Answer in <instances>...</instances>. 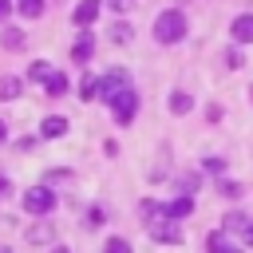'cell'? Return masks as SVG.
I'll return each instance as SVG.
<instances>
[{
	"mask_svg": "<svg viewBox=\"0 0 253 253\" xmlns=\"http://www.w3.org/2000/svg\"><path fill=\"white\" fill-rule=\"evenodd\" d=\"M111 4H115L119 12H126V8H130V0H111Z\"/></svg>",
	"mask_w": 253,
	"mask_h": 253,
	"instance_id": "27",
	"label": "cell"
},
{
	"mask_svg": "<svg viewBox=\"0 0 253 253\" xmlns=\"http://www.w3.org/2000/svg\"><path fill=\"white\" fill-rule=\"evenodd\" d=\"M217 194H225V198H241V182H221V178H217Z\"/></svg>",
	"mask_w": 253,
	"mask_h": 253,
	"instance_id": "19",
	"label": "cell"
},
{
	"mask_svg": "<svg viewBox=\"0 0 253 253\" xmlns=\"http://www.w3.org/2000/svg\"><path fill=\"white\" fill-rule=\"evenodd\" d=\"M146 229H150L154 241H166V245H178V241H182V229H178L174 221H150Z\"/></svg>",
	"mask_w": 253,
	"mask_h": 253,
	"instance_id": "4",
	"label": "cell"
},
{
	"mask_svg": "<svg viewBox=\"0 0 253 253\" xmlns=\"http://www.w3.org/2000/svg\"><path fill=\"white\" fill-rule=\"evenodd\" d=\"M43 91H47L51 99H55V95H63V91H67V75H63V71H51V75L43 79Z\"/></svg>",
	"mask_w": 253,
	"mask_h": 253,
	"instance_id": "11",
	"label": "cell"
},
{
	"mask_svg": "<svg viewBox=\"0 0 253 253\" xmlns=\"http://www.w3.org/2000/svg\"><path fill=\"white\" fill-rule=\"evenodd\" d=\"M245 241H249V245H253V225H245Z\"/></svg>",
	"mask_w": 253,
	"mask_h": 253,
	"instance_id": "30",
	"label": "cell"
},
{
	"mask_svg": "<svg viewBox=\"0 0 253 253\" xmlns=\"http://www.w3.org/2000/svg\"><path fill=\"white\" fill-rule=\"evenodd\" d=\"M16 8L28 16V20H36V16H43V0H16Z\"/></svg>",
	"mask_w": 253,
	"mask_h": 253,
	"instance_id": "14",
	"label": "cell"
},
{
	"mask_svg": "<svg viewBox=\"0 0 253 253\" xmlns=\"http://www.w3.org/2000/svg\"><path fill=\"white\" fill-rule=\"evenodd\" d=\"M241 63H245V59H241V51H237V47H229V51H225V67H233V71H237Z\"/></svg>",
	"mask_w": 253,
	"mask_h": 253,
	"instance_id": "22",
	"label": "cell"
},
{
	"mask_svg": "<svg viewBox=\"0 0 253 253\" xmlns=\"http://www.w3.org/2000/svg\"><path fill=\"white\" fill-rule=\"evenodd\" d=\"M210 253H237V249H233L221 233H210Z\"/></svg>",
	"mask_w": 253,
	"mask_h": 253,
	"instance_id": "17",
	"label": "cell"
},
{
	"mask_svg": "<svg viewBox=\"0 0 253 253\" xmlns=\"http://www.w3.org/2000/svg\"><path fill=\"white\" fill-rule=\"evenodd\" d=\"M16 95H20V79L16 75H4L0 79V99H16Z\"/></svg>",
	"mask_w": 253,
	"mask_h": 253,
	"instance_id": "13",
	"label": "cell"
},
{
	"mask_svg": "<svg viewBox=\"0 0 253 253\" xmlns=\"http://www.w3.org/2000/svg\"><path fill=\"white\" fill-rule=\"evenodd\" d=\"M8 190H12V182H8V178H0V198H4Z\"/></svg>",
	"mask_w": 253,
	"mask_h": 253,
	"instance_id": "28",
	"label": "cell"
},
{
	"mask_svg": "<svg viewBox=\"0 0 253 253\" xmlns=\"http://www.w3.org/2000/svg\"><path fill=\"white\" fill-rule=\"evenodd\" d=\"M0 40H4V47H12V51H16V47H24V32H20V28H4V36H0Z\"/></svg>",
	"mask_w": 253,
	"mask_h": 253,
	"instance_id": "15",
	"label": "cell"
},
{
	"mask_svg": "<svg viewBox=\"0 0 253 253\" xmlns=\"http://www.w3.org/2000/svg\"><path fill=\"white\" fill-rule=\"evenodd\" d=\"M4 142H8V126L0 123V146H4Z\"/></svg>",
	"mask_w": 253,
	"mask_h": 253,
	"instance_id": "29",
	"label": "cell"
},
{
	"mask_svg": "<svg viewBox=\"0 0 253 253\" xmlns=\"http://www.w3.org/2000/svg\"><path fill=\"white\" fill-rule=\"evenodd\" d=\"M103 253H134V249H130V241H126V237H111Z\"/></svg>",
	"mask_w": 253,
	"mask_h": 253,
	"instance_id": "18",
	"label": "cell"
},
{
	"mask_svg": "<svg viewBox=\"0 0 253 253\" xmlns=\"http://www.w3.org/2000/svg\"><path fill=\"white\" fill-rule=\"evenodd\" d=\"M8 12H12V0H0V20H4Z\"/></svg>",
	"mask_w": 253,
	"mask_h": 253,
	"instance_id": "26",
	"label": "cell"
},
{
	"mask_svg": "<svg viewBox=\"0 0 253 253\" xmlns=\"http://www.w3.org/2000/svg\"><path fill=\"white\" fill-rule=\"evenodd\" d=\"M249 99H253V87H249Z\"/></svg>",
	"mask_w": 253,
	"mask_h": 253,
	"instance_id": "32",
	"label": "cell"
},
{
	"mask_svg": "<svg viewBox=\"0 0 253 253\" xmlns=\"http://www.w3.org/2000/svg\"><path fill=\"white\" fill-rule=\"evenodd\" d=\"M225 229H245V217H241V213H229V217H225Z\"/></svg>",
	"mask_w": 253,
	"mask_h": 253,
	"instance_id": "24",
	"label": "cell"
},
{
	"mask_svg": "<svg viewBox=\"0 0 253 253\" xmlns=\"http://www.w3.org/2000/svg\"><path fill=\"white\" fill-rule=\"evenodd\" d=\"M24 210H28V213H51V210H55V194H51L47 186H36V190L24 194Z\"/></svg>",
	"mask_w": 253,
	"mask_h": 253,
	"instance_id": "3",
	"label": "cell"
},
{
	"mask_svg": "<svg viewBox=\"0 0 253 253\" xmlns=\"http://www.w3.org/2000/svg\"><path fill=\"white\" fill-rule=\"evenodd\" d=\"M99 8H103L99 0H79V4H75V12H71V20H75L79 28H87V24H95V20H99Z\"/></svg>",
	"mask_w": 253,
	"mask_h": 253,
	"instance_id": "5",
	"label": "cell"
},
{
	"mask_svg": "<svg viewBox=\"0 0 253 253\" xmlns=\"http://www.w3.org/2000/svg\"><path fill=\"white\" fill-rule=\"evenodd\" d=\"M111 40H115V43H126V40H130V28H126V24H115V28H111Z\"/></svg>",
	"mask_w": 253,
	"mask_h": 253,
	"instance_id": "20",
	"label": "cell"
},
{
	"mask_svg": "<svg viewBox=\"0 0 253 253\" xmlns=\"http://www.w3.org/2000/svg\"><path fill=\"white\" fill-rule=\"evenodd\" d=\"M229 36H233L237 43H253V16H249V12L237 16V20L229 24Z\"/></svg>",
	"mask_w": 253,
	"mask_h": 253,
	"instance_id": "6",
	"label": "cell"
},
{
	"mask_svg": "<svg viewBox=\"0 0 253 253\" xmlns=\"http://www.w3.org/2000/svg\"><path fill=\"white\" fill-rule=\"evenodd\" d=\"M91 51H95V32H83L79 40H75V47H71V55L83 63V59H91Z\"/></svg>",
	"mask_w": 253,
	"mask_h": 253,
	"instance_id": "10",
	"label": "cell"
},
{
	"mask_svg": "<svg viewBox=\"0 0 253 253\" xmlns=\"http://www.w3.org/2000/svg\"><path fill=\"white\" fill-rule=\"evenodd\" d=\"M51 237V225H36V229H28V241H47Z\"/></svg>",
	"mask_w": 253,
	"mask_h": 253,
	"instance_id": "21",
	"label": "cell"
},
{
	"mask_svg": "<svg viewBox=\"0 0 253 253\" xmlns=\"http://www.w3.org/2000/svg\"><path fill=\"white\" fill-rule=\"evenodd\" d=\"M51 253H71V249H63V245H55V249H51Z\"/></svg>",
	"mask_w": 253,
	"mask_h": 253,
	"instance_id": "31",
	"label": "cell"
},
{
	"mask_svg": "<svg viewBox=\"0 0 253 253\" xmlns=\"http://www.w3.org/2000/svg\"><path fill=\"white\" fill-rule=\"evenodd\" d=\"M28 75H32V79H36V83H43V79H47V75H51V67H47V59H36V63H32V67H28Z\"/></svg>",
	"mask_w": 253,
	"mask_h": 253,
	"instance_id": "16",
	"label": "cell"
},
{
	"mask_svg": "<svg viewBox=\"0 0 253 253\" xmlns=\"http://www.w3.org/2000/svg\"><path fill=\"white\" fill-rule=\"evenodd\" d=\"M182 36H186V16H182L178 8L154 16V40H158V43H178Z\"/></svg>",
	"mask_w": 253,
	"mask_h": 253,
	"instance_id": "1",
	"label": "cell"
},
{
	"mask_svg": "<svg viewBox=\"0 0 253 253\" xmlns=\"http://www.w3.org/2000/svg\"><path fill=\"white\" fill-rule=\"evenodd\" d=\"M79 99H107V87H103V79H95V75H87L83 83H79Z\"/></svg>",
	"mask_w": 253,
	"mask_h": 253,
	"instance_id": "7",
	"label": "cell"
},
{
	"mask_svg": "<svg viewBox=\"0 0 253 253\" xmlns=\"http://www.w3.org/2000/svg\"><path fill=\"white\" fill-rule=\"evenodd\" d=\"M107 103L115 107V119H119L123 126H126V123H130V119L138 115V95H134L130 87H123V91H115V95H111Z\"/></svg>",
	"mask_w": 253,
	"mask_h": 253,
	"instance_id": "2",
	"label": "cell"
},
{
	"mask_svg": "<svg viewBox=\"0 0 253 253\" xmlns=\"http://www.w3.org/2000/svg\"><path fill=\"white\" fill-rule=\"evenodd\" d=\"M162 213H166V217H190V213H194V198L182 194V198H174L170 206H162Z\"/></svg>",
	"mask_w": 253,
	"mask_h": 253,
	"instance_id": "8",
	"label": "cell"
},
{
	"mask_svg": "<svg viewBox=\"0 0 253 253\" xmlns=\"http://www.w3.org/2000/svg\"><path fill=\"white\" fill-rule=\"evenodd\" d=\"M190 107H194V99H190L186 91H170V111H174V115H186Z\"/></svg>",
	"mask_w": 253,
	"mask_h": 253,
	"instance_id": "12",
	"label": "cell"
},
{
	"mask_svg": "<svg viewBox=\"0 0 253 253\" xmlns=\"http://www.w3.org/2000/svg\"><path fill=\"white\" fill-rule=\"evenodd\" d=\"M40 134H43V138H59V134H67V119H63V115H47L43 126H40Z\"/></svg>",
	"mask_w": 253,
	"mask_h": 253,
	"instance_id": "9",
	"label": "cell"
},
{
	"mask_svg": "<svg viewBox=\"0 0 253 253\" xmlns=\"http://www.w3.org/2000/svg\"><path fill=\"white\" fill-rule=\"evenodd\" d=\"M87 225H103V210H99V206L87 210Z\"/></svg>",
	"mask_w": 253,
	"mask_h": 253,
	"instance_id": "25",
	"label": "cell"
},
{
	"mask_svg": "<svg viewBox=\"0 0 253 253\" xmlns=\"http://www.w3.org/2000/svg\"><path fill=\"white\" fill-rule=\"evenodd\" d=\"M206 170L210 174H225V158H206Z\"/></svg>",
	"mask_w": 253,
	"mask_h": 253,
	"instance_id": "23",
	"label": "cell"
},
{
	"mask_svg": "<svg viewBox=\"0 0 253 253\" xmlns=\"http://www.w3.org/2000/svg\"><path fill=\"white\" fill-rule=\"evenodd\" d=\"M0 253H8V249H0Z\"/></svg>",
	"mask_w": 253,
	"mask_h": 253,
	"instance_id": "33",
	"label": "cell"
}]
</instances>
